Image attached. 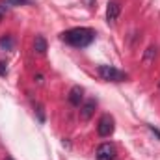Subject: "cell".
<instances>
[{
	"instance_id": "6da1fadb",
	"label": "cell",
	"mask_w": 160,
	"mask_h": 160,
	"mask_svg": "<svg viewBox=\"0 0 160 160\" xmlns=\"http://www.w3.org/2000/svg\"><path fill=\"white\" fill-rule=\"evenodd\" d=\"M60 39L71 47H77V48H84L88 45H91L95 39V32L91 28H86V26H78V28H71V30H65L60 34Z\"/></svg>"
},
{
	"instance_id": "7a4b0ae2",
	"label": "cell",
	"mask_w": 160,
	"mask_h": 160,
	"mask_svg": "<svg viewBox=\"0 0 160 160\" xmlns=\"http://www.w3.org/2000/svg\"><path fill=\"white\" fill-rule=\"evenodd\" d=\"M97 73H99L101 78L106 80V82H125L127 80V73L116 69L114 65H99Z\"/></svg>"
},
{
	"instance_id": "3957f363",
	"label": "cell",
	"mask_w": 160,
	"mask_h": 160,
	"mask_svg": "<svg viewBox=\"0 0 160 160\" xmlns=\"http://www.w3.org/2000/svg\"><path fill=\"white\" fill-rule=\"evenodd\" d=\"M114 128H116V121H114V118L110 114L101 116V119L97 123V132H99L101 138H108L114 132Z\"/></svg>"
},
{
	"instance_id": "277c9868",
	"label": "cell",
	"mask_w": 160,
	"mask_h": 160,
	"mask_svg": "<svg viewBox=\"0 0 160 160\" xmlns=\"http://www.w3.org/2000/svg\"><path fill=\"white\" fill-rule=\"evenodd\" d=\"M97 160H114L116 158V147L112 143H101L95 151Z\"/></svg>"
},
{
	"instance_id": "5b68a950",
	"label": "cell",
	"mask_w": 160,
	"mask_h": 160,
	"mask_svg": "<svg viewBox=\"0 0 160 160\" xmlns=\"http://www.w3.org/2000/svg\"><path fill=\"white\" fill-rule=\"evenodd\" d=\"M121 13V6L118 0H110L108 6H106V22L108 24H116V21L119 19Z\"/></svg>"
},
{
	"instance_id": "8992f818",
	"label": "cell",
	"mask_w": 160,
	"mask_h": 160,
	"mask_svg": "<svg viewBox=\"0 0 160 160\" xmlns=\"http://www.w3.org/2000/svg\"><path fill=\"white\" fill-rule=\"evenodd\" d=\"M95 108H97V101L95 99H88L82 106H80V119L82 121H89L95 114Z\"/></svg>"
},
{
	"instance_id": "52a82bcc",
	"label": "cell",
	"mask_w": 160,
	"mask_h": 160,
	"mask_svg": "<svg viewBox=\"0 0 160 160\" xmlns=\"http://www.w3.org/2000/svg\"><path fill=\"white\" fill-rule=\"evenodd\" d=\"M67 99H69V102H71L73 106H80V102H82V99H84V89H82L80 86H73Z\"/></svg>"
},
{
	"instance_id": "ba28073f",
	"label": "cell",
	"mask_w": 160,
	"mask_h": 160,
	"mask_svg": "<svg viewBox=\"0 0 160 160\" xmlns=\"http://www.w3.org/2000/svg\"><path fill=\"white\" fill-rule=\"evenodd\" d=\"M34 50L38 54H45L47 52V39L43 36H36V39H34Z\"/></svg>"
},
{
	"instance_id": "9c48e42d",
	"label": "cell",
	"mask_w": 160,
	"mask_h": 160,
	"mask_svg": "<svg viewBox=\"0 0 160 160\" xmlns=\"http://www.w3.org/2000/svg\"><path fill=\"white\" fill-rule=\"evenodd\" d=\"M0 48H2V50H11V48H13V39H11L9 36L0 38Z\"/></svg>"
},
{
	"instance_id": "30bf717a",
	"label": "cell",
	"mask_w": 160,
	"mask_h": 160,
	"mask_svg": "<svg viewBox=\"0 0 160 160\" xmlns=\"http://www.w3.org/2000/svg\"><path fill=\"white\" fill-rule=\"evenodd\" d=\"M155 56H157V47H149V48L145 50V54H143V62H145V63H149Z\"/></svg>"
},
{
	"instance_id": "8fae6325",
	"label": "cell",
	"mask_w": 160,
	"mask_h": 160,
	"mask_svg": "<svg viewBox=\"0 0 160 160\" xmlns=\"http://www.w3.org/2000/svg\"><path fill=\"white\" fill-rule=\"evenodd\" d=\"M6 6H21V4H30V0H6Z\"/></svg>"
},
{
	"instance_id": "7c38bea8",
	"label": "cell",
	"mask_w": 160,
	"mask_h": 160,
	"mask_svg": "<svg viewBox=\"0 0 160 160\" xmlns=\"http://www.w3.org/2000/svg\"><path fill=\"white\" fill-rule=\"evenodd\" d=\"M6 73H8V67H6V63H4V62H0V75L4 77Z\"/></svg>"
},
{
	"instance_id": "4fadbf2b",
	"label": "cell",
	"mask_w": 160,
	"mask_h": 160,
	"mask_svg": "<svg viewBox=\"0 0 160 160\" xmlns=\"http://www.w3.org/2000/svg\"><path fill=\"white\" fill-rule=\"evenodd\" d=\"M6 9H8V6H6V4H0V19L4 17V13H6Z\"/></svg>"
},
{
	"instance_id": "5bb4252c",
	"label": "cell",
	"mask_w": 160,
	"mask_h": 160,
	"mask_svg": "<svg viewBox=\"0 0 160 160\" xmlns=\"http://www.w3.org/2000/svg\"><path fill=\"white\" fill-rule=\"evenodd\" d=\"M84 2H86V6H89V8H93V2H95V0H84Z\"/></svg>"
},
{
	"instance_id": "9a60e30c",
	"label": "cell",
	"mask_w": 160,
	"mask_h": 160,
	"mask_svg": "<svg viewBox=\"0 0 160 160\" xmlns=\"http://www.w3.org/2000/svg\"><path fill=\"white\" fill-rule=\"evenodd\" d=\"M6 160H13V158H6Z\"/></svg>"
}]
</instances>
